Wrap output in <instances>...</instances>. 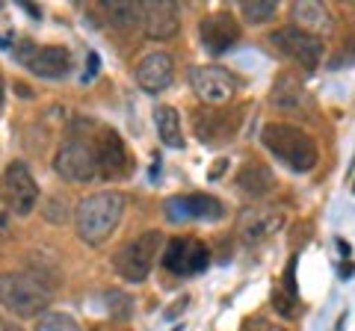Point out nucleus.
Listing matches in <instances>:
<instances>
[{"label": "nucleus", "mask_w": 355, "mask_h": 331, "mask_svg": "<svg viewBox=\"0 0 355 331\" xmlns=\"http://www.w3.org/2000/svg\"><path fill=\"white\" fill-rule=\"evenodd\" d=\"M121 213H125V195L116 190H104V193H92L86 195L74 211V228L77 237H80L86 246H104V242L113 237V231L121 222Z\"/></svg>", "instance_id": "1"}, {"label": "nucleus", "mask_w": 355, "mask_h": 331, "mask_svg": "<svg viewBox=\"0 0 355 331\" xmlns=\"http://www.w3.org/2000/svg\"><path fill=\"white\" fill-rule=\"evenodd\" d=\"M261 145L296 175H305L317 166L314 139L293 125H266L261 130Z\"/></svg>", "instance_id": "2"}, {"label": "nucleus", "mask_w": 355, "mask_h": 331, "mask_svg": "<svg viewBox=\"0 0 355 331\" xmlns=\"http://www.w3.org/2000/svg\"><path fill=\"white\" fill-rule=\"evenodd\" d=\"M53 293L30 272H0V305L15 316H42Z\"/></svg>", "instance_id": "3"}, {"label": "nucleus", "mask_w": 355, "mask_h": 331, "mask_svg": "<svg viewBox=\"0 0 355 331\" xmlns=\"http://www.w3.org/2000/svg\"><path fill=\"white\" fill-rule=\"evenodd\" d=\"M160 249H163V234L160 231H146V234H139L137 240L125 242V246L116 251L113 267L125 281H133V284L146 281L148 272L154 269V263H157Z\"/></svg>", "instance_id": "4"}, {"label": "nucleus", "mask_w": 355, "mask_h": 331, "mask_svg": "<svg viewBox=\"0 0 355 331\" xmlns=\"http://www.w3.org/2000/svg\"><path fill=\"white\" fill-rule=\"evenodd\" d=\"M3 198L15 216H30L39 202V184L24 160H12L3 172Z\"/></svg>", "instance_id": "5"}, {"label": "nucleus", "mask_w": 355, "mask_h": 331, "mask_svg": "<svg viewBox=\"0 0 355 331\" xmlns=\"http://www.w3.org/2000/svg\"><path fill=\"white\" fill-rule=\"evenodd\" d=\"M190 86L202 104H228L237 92L234 74L222 65H193L190 69Z\"/></svg>", "instance_id": "6"}, {"label": "nucleus", "mask_w": 355, "mask_h": 331, "mask_svg": "<svg viewBox=\"0 0 355 331\" xmlns=\"http://www.w3.org/2000/svg\"><path fill=\"white\" fill-rule=\"evenodd\" d=\"M272 45L279 48L287 60H293L296 65L302 69H317L320 57H323V39L320 36H311V33L299 30L296 24L291 27H279L272 33Z\"/></svg>", "instance_id": "7"}, {"label": "nucleus", "mask_w": 355, "mask_h": 331, "mask_svg": "<svg viewBox=\"0 0 355 331\" xmlns=\"http://www.w3.org/2000/svg\"><path fill=\"white\" fill-rule=\"evenodd\" d=\"M53 172L69 184H89L98 175L95 166V151L80 139H71L57 151L53 157Z\"/></svg>", "instance_id": "8"}, {"label": "nucleus", "mask_w": 355, "mask_h": 331, "mask_svg": "<svg viewBox=\"0 0 355 331\" xmlns=\"http://www.w3.org/2000/svg\"><path fill=\"white\" fill-rule=\"evenodd\" d=\"M210 263V249L196 237H178L169 240V246L163 251V267L172 275H196L205 272Z\"/></svg>", "instance_id": "9"}, {"label": "nucleus", "mask_w": 355, "mask_h": 331, "mask_svg": "<svg viewBox=\"0 0 355 331\" xmlns=\"http://www.w3.org/2000/svg\"><path fill=\"white\" fill-rule=\"evenodd\" d=\"M166 219L172 222H187V219H205V222H216V219L225 216V204L219 198L207 195V193H198V195H178L169 198L163 204Z\"/></svg>", "instance_id": "10"}, {"label": "nucleus", "mask_w": 355, "mask_h": 331, "mask_svg": "<svg viewBox=\"0 0 355 331\" xmlns=\"http://www.w3.org/2000/svg\"><path fill=\"white\" fill-rule=\"evenodd\" d=\"M240 39V24L234 21V15L228 12H214L198 21V42L210 57H219L228 48H234Z\"/></svg>", "instance_id": "11"}, {"label": "nucleus", "mask_w": 355, "mask_h": 331, "mask_svg": "<svg viewBox=\"0 0 355 331\" xmlns=\"http://www.w3.org/2000/svg\"><path fill=\"white\" fill-rule=\"evenodd\" d=\"M282 225H284L282 211L266 207V204H252L246 211H240V216H237V237L243 242H258L263 237L275 234Z\"/></svg>", "instance_id": "12"}, {"label": "nucleus", "mask_w": 355, "mask_h": 331, "mask_svg": "<svg viewBox=\"0 0 355 331\" xmlns=\"http://www.w3.org/2000/svg\"><path fill=\"white\" fill-rule=\"evenodd\" d=\"M95 166L98 175L104 178H125L130 169V157L125 148V139H121L113 127H107L101 136H98V148H95Z\"/></svg>", "instance_id": "13"}, {"label": "nucleus", "mask_w": 355, "mask_h": 331, "mask_svg": "<svg viewBox=\"0 0 355 331\" xmlns=\"http://www.w3.org/2000/svg\"><path fill=\"white\" fill-rule=\"evenodd\" d=\"M142 27L146 36L154 42H166L181 30V12L172 0H154V3H142Z\"/></svg>", "instance_id": "14"}, {"label": "nucleus", "mask_w": 355, "mask_h": 331, "mask_svg": "<svg viewBox=\"0 0 355 331\" xmlns=\"http://www.w3.org/2000/svg\"><path fill=\"white\" fill-rule=\"evenodd\" d=\"M133 77H137L139 89H146L148 95H160L163 89H169L172 86V77H175V62L169 53L163 51H154L148 53V57H142L137 71H133Z\"/></svg>", "instance_id": "15"}, {"label": "nucleus", "mask_w": 355, "mask_h": 331, "mask_svg": "<svg viewBox=\"0 0 355 331\" xmlns=\"http://www.w3.org/2000/svg\"><path fill=\"white\" fill-rule=\"evenodd\" d=\"M24 62L33 74L42 77V80H62V77L71 71V53L60 45L33 48V53Z\"/></svg>", "instance_id": "16"}, {"label": "nucleus", "mask_w": 355, "mask_h": 331, "mask_svg": "<svg viewBox=\"0 0 355 331\" xmlns=\"http://www.w3.org/2000/svg\"><path fill=\"white\" fill-rule=\"evenodd\" d=\"M272 186H275L272 172L266 169L263 163H246L237 175V190L243 195H249V198H261V195L270 193Z\"/></svg>", "instance_id": "17"}, {"label": "nucleus", "mask_w": 355, "mask_h": 331, "mask_svg": "<svg viewBox=\"0 0 355 331\" xmlns=\"http://www.w3.org/2000/svg\"><path fill=\"white\" fill-rule=\"evenodd\" d=\"M293 18H296V27L317 36L320 30L329 33L331 30V12L323 3H314V0H305V3H293Z\"/></svg>", "instance_id": "18"}, {"label": "nucleus", "mask_w": 355, "mask_h": 331, "mask_svg": "<svg viewBox=\"0 0 355 331\" xmlns=\"http://www.w3.org/2000/svg\"><path fill=\"white\" fill-rule=\"evenodd\" d=\"M101 9L113 30H133L142 24V3H133V0H107Z\"/></svg>", "instance_id": "19"}, {"label": "nucleus", "mask_w": 355, "mask_h": 331, "mask_svg": "<svg viewBox=\"0 0 355 331\" xmlns=\"http://www.w3.org/2000/svg\"><path fill=\"white\" fill-rule=\"evenodd\" d=\"M154 127H157V134L163 139V145L169 148H184V134H181V116H178L175 107H157L154 109Z\"/></svg>", "instance_id": "20"}, {"label": "nucleus", "mask_w": 355, "mask_h": 331, "mask_svg": "<svg viewBox=\"0 0 355 331\" xmlns=\"http://www.w3.org/2000/svg\"><path fill=\"white\" fill-rule=\"evenodd\" d=\"M299 101H302V83H299V77L291 71H282L272 86V104L293 109V107H299Z\"/></svg>", "instance_id": "21"}, {"label": "nucleus", "mask_w": 355, "mask_h": 331, "mask_svg": "<svg viewBox=\"0 0 355 331\" xmlns=\"http://www.w3.org/2000/svg\"><path fill=\"white\" fill-rule=\"evenodd\" d=\"M214 127H216V136L219 139L225 136V125H222V116L219 113H210V109L196 113V134H198V139L214 142Z\"/></svg>", "instance_id": "22"}, {"label": "nucleus", "mask_w": 355, "mask_h": 331, "mask_svg": "<svg viewBox=\"0 0 355 331\" xmlns=\"http://www.w3.org/2000/svg\"><path fill=\"white\" fill-rule=\"evenodd\" d=\"M240 9L249 24H266V21L279 12V3H275V0H249V3H243Z\"/></svg>", "instance_id": "23"}, {"label": "nucleus", "mask_w": 355, "mask_h": 331, "mask_svg": "<svg viewBox=\"0 0 355 331\" xmlns=\"http://www.w3.org/2000/svg\"><path fill=\"white\" fill-rule=\"evenodd\" d=\"M36 331H80V325H77L69 314L44 311V314L36 319Z\"/></svg>", "instance_id": "24"}, {"label": "nucleus", "mask_w": 355, "mask_h": 331, "mask_svg": "<svg viewBox=\"0 0 355 331\" xmlns=\"http://www.w3.org/2000/svg\"><path fill=\"white\" fill-rule=\"evenodd\" d=\"M270 305H272V311L279 316H284V319H296V314H299L296 296H291L284 287H275V290L270 293Z\"/></svg>", "instance_id": "25"}, {"label": "nucleus", "mask_w": 355, "mask_h": 331, "mask_svg": "<svg viewBox=\"0 0 355 331\" xmlns=\"http://www.w3.org/2000/svg\"><path fill=\"white\" fill-rule=\"evenodd\" d=\"M107 307H110V314H113L116 319H130L133 316V299L128 293H121V290H110L107 293Z\"/></svg>", "instance_id": "26"}, {"label": "nucleus", "mask_w": 355, "mask_h": 331, "mask_svg": "<svg viewBox=\"0 0 355 331\" xmlns=\"http://www.w3.org/2000/svg\"><path fill=\"white\" fill-rule=\"evenodd\" d=\"M246 331H282V328H275L272 323H266V319H252L246 325Z\"/></svg>", "instance_id": "27"}, {"label": "nucleus", "mask_w": 355, "mask_h": 331, "mask_svg": "<svg viewBox=\"0 0 355 331\" xmlns=\"http://www.w3.org/2000/svg\"><path fill=\"white\" fill-rule=\"evenodd\" d=\"M0 331H24L21 325H15V323H9V319H3L0 316Z\"/></svg>", "instance_id": "28"}, {"label": "nucleus", "mask_w": 355, "mask_h": 331, "mask_svg": "<svg viewBox=\"0 0 355 331\" xmlns=\"http://www.w3.org/2000/svg\"><path fill=\"white\" fill-rule=\"evenodd\" d=\"M95 69H98V60H95V57H89V71L83 74L86 80H89V77H95Z\"/></svg>", "instance_id": "29"}, {"label": "nucleus", "mask_w": 355, "mask_h": 331, "mask_svg": "<svg viewBox=\"0 0 355 331\" xmlns=\"http://www.w3.org/2000/svg\"><path fill=\"white\" fill-rule=\"evenodd\" d=\"M0 104H3V74H0Z\"/></svg>", "instance_id": "30"}]
</instances>
